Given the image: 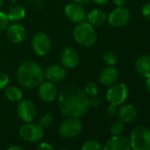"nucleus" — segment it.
Returning a JSON list of instances; mask_svg holds the SVG:
<instances>
[{
  "mask_svg": "<svg viewBox=\"0 0 150 150\" xmlns=\"http://www.w3.org/2000/svg\"><path fill=\"white\" fill-rule=\"evenodd\" d=\"M57 103L60 112L66 117H81L90 108L89 97L75 84L67 85L59 91Z\"/></svg>",
  "mask_w": 150,
  "mask_h": 150,
  "instance_id": "nucleus-1",
  "label": "nucleus"
},
{
  "mask_svg": "<svg viewBox=\"0 0 150 150\" xmlns=\"http://www.w3.org/2000/svg\"><path fill=\"white\" fill-rule=\"evenodd\" d=\"M16 80L18 83L28 89L36 88L45 79L42 67L35 61H25L17 68Z\"/></svg>",
  "mask_w": 150,
  "mask_h": 150,
  "instance_id": "nucleus-2",
  "label": "nucleus"
},
{
  "mask_svg": "<svg viewBox=\"0 0 150 150\" xmlns=\"http://www.w3.org/2000/svg\"><path fill=\"white\" fill-rule=\"evenodd\" d=\"M72 36L79 45L86 48L94 46L97 41V34L94 27L85 21L76 24L72 31Z\"/></svg>",
  "mask_w": 150,
  "mask_h": 150,
  "instance_id": "nucleus-3",
  "label": "nucleus"
},
{
  "mask_svg": "<svg viewBox=\"0 0 150 150\" xmlns=\"http://www.w3.org/2000/svg\"><path fill=\"white\" fill-rule=\"evenodd\" d=\"M132 150H150V129L139 125L136 126L129 139Z\"/></svg>",
  "mask_w": 150,
  "mask_h": 150,
  "instance_id": "nucleus-4",
  "label": "nucleus"
},
{
  "mask_svg": "<svg viewBox=\"0 0 150 150\" xmlns=\"http://www.w3.org/2000/svg\"><path fill=\"white\" fill-rule=\"evenodd\" d=\"M129 90L127 86L122 82H116L109 87L106 93V99L108 103L114 106H120L125 103L128 97Z\"/></svg>",
  "mask_w": 150,
  "mask_h": 150,
  "instance_id": "nucleus-5",
  "label": "nucleus"
},
{
  "mask_svg": "<svg viewBox=\"0 0 150 150\" xmlns=\"http://www.w3.org/2000/svg\"><path fill=\"white\" fill-rule=\"evenodd\" d=\"M19 135L23 140L30 143H35L43 138L44 131L43 128L41 127L39 125L29 122L25 123L21 126L19 130Z\"/></svg>",
  "mask_w": 150,
  "mask_h": 150,
  "instance_id": "nucleus-6",
  "label": "nucleus"
},
{
  "mask_svg": "<svg viewBox=\"0 0 150 150\" xmlns=\"http://www.w3.org/2000/svg\"><path fill=\"white\" fill-rule=\"evenodd\" d=\"M83 129V124L79 117H67L59 125V134L64 138L78 136Z\"/></svg>",
  "mask_w": 150,
  "mask_h": 150,
  "instance_id": "nucleus-7",
  "label": "nucleus"
},
{
  "mask_svg": "<svg viewBox=\"0 0 150 150\" xmlns=\"http://www.w3.org/2000/svg\"><path fill=\"white\" fill-rule=\"evenodd\" d=\"M32 49L39 57H44L49 54L51 49V40L44 32L35 33L32 37Z\"/></svg>",
  "mask_w": 150,
  "mask_h": 150,
  "instance_id": "nucleus-8",
  "label": "nucleus"
},
{
  "mask_svg": "<svg viewBox=\"0 0 150 150\" xmlns=\"http://www.w3.org/2000/svg\"><path fill=\"white\" fill-rule=\"evenodd\" d=\"M131 12L125 6L116 7L108 15L107 21L113 28H122L127 25L131 21Z\"/></svg>",
  "mask_w": 150,
  "mask_h": 150,
  "instance_id": "nucleus-9",
  "label": "nucleus"
},
{
  "mask_svg": "<svg viewBox=\"0 0 150 150\" xmlns=\"http://www.w3.org/2000/svg\"><path fill=\"white\" fill-rule=\"evenodd\" d=\"M18 117L25 123L32 122L36 116V106L29 99H22L17 104Z\"/></svg>",
  "mask_w": 150,
  "mask_h": 150,
  "instance_id": "nucleus-10",
  "label": "nucleus"
},
{
  "mask_svg": "<svg viewBox=\"0 0 150 150\" xmlns=\"http://www.w3.org/2000/svg\"><path fill=\"white\" fill-rule=\"evenodd\" d=\"M38 96L45 103H52L57 100L58 96V88L56 83L50 81H43L38 87Z\"/></svg>",
  "mask_w": 150,
  "mask_h": 150,
  "instance_id": "nucleus-11",
  "label": "nucleus"
},
{
  "mask_svg": "<svg viewBox=\"0 0 150 150\" xmlns=\"http://www.w3.org/2000/svg\"><path fill=\"white\" fill-rule=\"evenodd\" d=\"M64 15L66 19L69 21L75 23V24L85 21L87 17L86 11L84 7L82 6V5L74 3V2L67 4L64 7Z\"/></svg>",
  "mask_w": 150,
  "mask_h": 150,
  "instance_id": "nucleus-12",
  "label": "nucleus"
},
{
  "mask_svg": "<svg viewBox=\"0 0 150 150\" xmlns=\"http://www.w3.org/2000/svg\"><path fill=\"white\" fill-rule=\"evenodd\" d=\"M60 62L65 69L72 70L76 68L80 63V56L77 50L71 47H66L60 53Z\"/></svg>",
  "mask_w": 150,
  "mask_h": 150,
  "instance_id": "nucleus-13",
  "label": "nucleus"
},
{
  "mask_svg": "<svg viewBox=\"0 0 150 150\" xmlns=\"http://www.w3.org/2000/svg\"><path fill=\"white\" fill-rule=\"evenodd\" d=\"M6 32L8 41L14 44H19L22 42L26 37V29L24 26L20 22L10 23Z\"/></svg>",
  "mask_w": 150,
  "mask_h": 150,
  "instance_id": "nucleus-14",
  "label": "nucleus"
},
{
  "mask_svg": "<svg viewBox=\"0 0 150 150\" xmlns=\"http://www.w3.org/2000/svg\"><path fill=\"white\" fill-rule=\"evenodd\" d=\"M66 74V69L61 64H52L44 71L45 79L56 84L64 81Z\"/></svg>",
  "mask_w": 150,
  "mask_h": 150,
  "instance_id": "nucleus-15",
  "label": "nucleus"
},
{
  "mask_svg": "<svg viewBox=\"0 0 150 150\" xmlns=\"http://www.w3.org/2000/svg\"><path fill=\"white\" fill-rule=\"evenodd\" d=\"M118 79L117 70L114 66L107 65L103 68L99 74V81L104 87H110L117 82Z\"/></svg>",
  "mask_w": 150,
  "mask_h": 150,
  "instance_id": "nucleus-16",
  "label": "nucleus"
},
{
  "mask_svg": "<svg viewBox=\"0 0 150 150\" xmlns=\"http://www.w3.org/2000/svg\"><path fill=\"white\" fill-rule=\"evenodd\" d=\"M103 150H131L129 139L122 135L112 136L106 142Z\"/></svg>",
  "mask_w": 150,
  "mask_h": 150,
  "instance_id": "nucleus-17",
  "label": "nucleus"
},
{
  "mask_svg": "<svg viewBox=\"0 0 150 150\" xmlns=\"http://www.w3.org/2000/svg\"><path fill=\"white\" fill-rule=\"evenodd\" d=\"M138 115L137 108L132 104H122V106L117 110L118 120L123 122L124 124L132 122Z\"/></svg>",
  "mask_w": 150,
  "mask_h": 150,
  "instance_id": "nucleus-18",
  "label": "nucleus"
},
{
  "mask_svg": "<svg viewBox=\"0 0 150 150\" xmlns=\"http://www.w3.org/2000/svg\"><path fill=\"white\" fill-rule=\"evenodd\" d=\"M134 68L140 76L144 78L150 77V56L143 55L139 57L134 63Z\"/></svg>",
  "mask_w": 150,
  "mask_h": 150,
  "instance_id": "nucleus-19",
  "label": "nucleus"
},
{
  "mask_svg": "<svg viewBox=\"0 0 150 150\" xmlns=\"http://www.w3.org/2000/svg\"><path fill=\"white\" fill-rule=\"evenodd\" d=\"M88 22L90 23L93 27L103 26L106 21L108 15L102 9H93L87 14Z\"/></svg>",
  "mask_w": 150,
  "mask_h": 150,
  "instance_id": "nucleus-20",
  "label": "nucleus"
},
{
  "mask_svg": "<svg viewBox=\"0 0 150 150\" xmlns=\"http://www.w3.org/2000/svg\"><path fill=\"white\" fill-rule=\"evenodd\" d=\"M10 22H21L22 21L27 15L26 9L21 6H14L6 13Z\"/></svg>",
  "mask_w": 150,
  "mask_h": 150,
  "instance_id": "nucleus-21",
  "label": "nucleus"
},
{
  "mask_svg": "<svg viewBox=\"0 0 150 150\" xmlns=\"http://www.w3.org/2000/svg\"><path fill=\"white\" fill-rule=\"evenodd\" d=\"M5 96L13 103H19L23 99L22 90L17 86H7L5 88Z\"/></svg>",
  "mask_w": 150,
  "mask_h": 150,
  "instance_id": "nucleus-22",
  "label": "nucleus"
},
{
  "mask_svg": "<svg viewBox=\"0 0 150 150\" xmlns=\"http://www.w3.org/2000/svg\"><path fill=\"white\" fill-rule=\"evenodd\" d=\"M103 61L107 65L110 66H114L117 64V56L116 54V52H114L113 50H106L103 56Z\"/></svg>",
  "mask_w": 150,
  "mask_h": 150,
  "instance_id": "nucleus-23",
  "label": "nucleus"
},
{
  "mask_svg": "<svg viewBox=\"0 0 150 150\" xmlns=\"http://www.w3.org/2000/svg\"><path fill=\"white\" fill-rule=\"evenodd\" d=\"M110 130V133L112 134V136L122 135V133L125 131V124L121 122L120 120L115 121L111 124Z\"/></svg>",
  "mask_w": 150,
  "mask_h": 150,
  "instance_id": "nucleus-24",
  "label": "nucleus"
},
{
  "mask_svg": "<svg viewBox=\"0 0 150 150\" xmlns=\"http://www.w3.org/2000/svg\"><path fill=\"white\" fill-rule=\"evenodd\" d=\"M83 90H84V92L86 93V95L88 97H91V96L98 95L99 88H98V86H97V84L96 82L90 81V82H88L85 85Z\"/></svg>",
  "mask_w": 150,
  "mask_h": 150,
  "instance_id": "nucleus-25",
  "label": "nucleus"
},
{
  "mask_svg": "<svg viewBox=\"0 0 150 150\" xmlns=\"http://www.w3.org/2000/svg\"><path fill=\"white\" fill-rule=\"evenodd\" d=\"M81 150H103V146L98 141L89 139L82 145Z\"/></svg>",
  "mask_w": 150,
  "mask_h": 150,
  "instance_id": "nucleus-26",
  "label": "nucleus"
},
{
  "mask_svg": "<svg viewBox=\"0 0 150 150\" xmlns=\"http://www.w3.org/2000/svg\"><path fill=\"white\" fill-rule=\"evenodd\" d=\"M53 123H54V117H53V116L51 114H50V113H46V114L42 115L40 117L39 124L38 125L44 129V128H48V127L51 126Z\"/></svg>",
  "mask_w": 150,
  "mask_h": 150,
  "instance_id": "nucleus-27",
  "label": "nucleus"
},
{
  "mask_svg": "<svg viewBox=\"0 0 150 150\" xmlns=\"http://www.w3.org/2000/svg\"><path fill=\"white\" fill-rule=\"evenodd\" d=\"M10 24V21L7 17V14L4 12L0 11V33L5 32L7 27Z\"/></svg>",
  "mask_w": 150,
  "mask_h": 150,
  "instance_id": "nucleus-28",
  "label": "nucleus"
},
{
  "mask_svg": "<svg viewBox=\"0 0 150 150\" xmlns=\"http://www.w3.org/2000/svg\"><path fill=\"white\" fill-rule=\"evenodd\" d=\"M10 82L9 75L5 71H0V90L5 89Z\"/></svg>",
  "mask_w": 150,
  "mask_h": 150,
  "instance_id": "nucleus-29",
  "label": "nucleus"
},
{
  "mask_svg": "<svg viewBox=\"0 0 150 150\" xmlns=\"http://www.w3.org/2000/svg\"><path fill=\"white\" fill-rule=\"evenodd\" d=\"M140 13H141L142 17H143L145 20L150 21V2L145 4V5L142 6L141 10H140Z\"/></svg>",
  "mask_w": 150,
  "mask_h": 150,
  "instance_id": "nucleus-30",
  "label": "nucleus"
},
{
  "mask_svg": "<svg viewBox=\"0 0 150 150\" xmlns=\"http://www.w3.org/2000/svg\"><path fill=\"white\" fill-rule=\"evenodd\" d=\"M89 103H90V107L97 108V107L102 105L103 100L100 96H98V95H96V96L89 97Z\"/></svg>",
  "mask_w": 150,
  "mask_h": 150,
  "instance_id": "nucleus-31",
  "label": "nucleus"
},
{
  "mask_svg": "<svg viewBox=\"0 0 150 150\" xmlns=\"http://www.w3.org/2000/svg\"><path fill=\"white\" fill-rule=\"evenodd\" d=\"M36 150H56V149L51 144L48 142H42L37 146Z\"/></svg>",
  "mask_w": 150,
  "mask_h": 150,
  "instance_id": "nucleus-32",
  "label": "nucleus"
},
{
  "mask_svg": "<svg viewBox=\"0 0 150 150\" xmlns=\"http://www.w3.org/2000/svg\"><path fill=\"white\" fill-rule=\"evenodd\" d=\"M106 113H107V115H108V116H110V117H113V116H115V115L117 113V106H114V105L110 104V105L108 106L107 110H106Z\"/></svg>",
  "mask_w": 150,
  "mask_h": 150,
  "instance_id": "nucleus-33",
  "label": "nucleus"
},
{
  "mask_svg": "<svg viewBox=\"0 0 150 150\" xmlns=\"http://www.w3.org/2000/svg\"><path fill=\"white\" fill-rule=\"evenodd\" d=\"M112 3L116 6V7H120L125 6L127 0H112Z\"/></svg>",
  "mask_w": 150,
  "mask_h": 150,
  "instance_id": "nucleus-34",
  "label": "nucleus"
},
{
  "mask_svg": "<svg viewBox=\"0 0 150 150\" xmlns=\"http://www.w3.org/2000/svg\"><path fill=\"white\" fill-rule=\"evenodd\" d=\"M145 88H146V90L150 94V77L146 78V81H145Z\"/></svg>",
  "mask_w": 150,
  "mask_h": 150,
  "instance_id": "nucleus-35",
  "label": "nucleus"
},
{
  "mask_svg": "<svg viewBox=\"0 0 150 150\" xmlns=\"http://www.w3.org/2000/svg\"><path fill=\"white\" fill-rule=\"evenodd\" d=\"M92 1L98 6H103L109 2V0H92Z\"/></svg>",
  "mask_w": 150,
  "mask_h": 150,
  "instance_id": "nucleus-36",
  "label": "nucleus"
},
{
  "mask_svg": "<svg viewBox=\"0 0 150 150\" xmlns=\"http://www.w3.org/2000/svg\"><path fill=\"white\" fill-rule=\"evenodd\" d=\"M72 2L74 3H77V4H80V5H85V4H88L89 3L91 0H71Z\"/></svg>",
  "mask_w": 150,
  "mask_h": 150,
  "instance_id": "nucleus-37",
  "label": "nucleus"
},
{
  "mask_svg": "<svg viewBox=\"0 0 150 150\" xmlns=\"http://www.w3.org/2000/svg\"><path fill=\"white\" fill-rule=\"evenodd\" d=\"M6 150H25V149L22 148V147L20 146H12L8 147Z\"/></svg>",
  "mask_w": 150,
  "mask_h": 150,
  "instance_id": "nucleus-38",
  "label": "nucleus"
},
{
  "mask_svg": "<svg viewBox=\"0 0 150 150\" xmlns=\"http://www.w3.org/2000/svg\"><path fill=\"white\" fill-rule=\"evenodd\" d=\"M4 5V0H0V8H1Z\"/></svg>",
  "mask_w": 150,
  "mask_h": 150,
  "instance_id": "nucleus-39",
  "label": "nucleus"
},
{
  "mask_svg": "<svg viewBox=\"0 0 150 150\" xmlns=\"http://www.w3.org/2000/svg\"><path fill=\"white\" fill-rule=\"evenodd\" d=\"M61 150H70V149H68V148H62Z\"/></svg>",
  "mask_w": 150,
  "mask_h": 150,
  "instance_id": "nucleus-40",
  "label": "nucleus"
}]
</instances>
